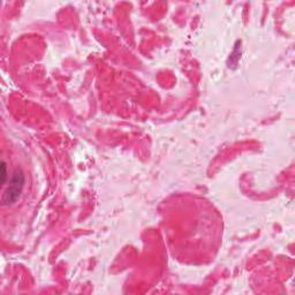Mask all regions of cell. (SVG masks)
<instances>
[{"label": "cell", "instance_id": "obj_1", "mask_svg": "<svg viewBox=\"0 0 295 295\" xmlns=\"http://www.w3.org/2000/svg\"><path fill=\"white\" fill-rule=\"evenodd\" d=\"M24 173L20 167L15 169L13 172L12 179L9 180V184L5 189V192L2 194L1 197V204L2 205H10L15 203L18 200V197L21 196L22 189L24 186Z\"/></svg>", "mask_w": 295, "mask_h": 295}, {"label": "cell", "instance_id": "obj_2", "mask_svg": "<svg viewBox=\"0 0 295 295\" xmlns=\"http://www.w3.org/2000/svg\"><path fill=\"white\" fill-rule=\"evenodd\" d=\"M7 180H8V174H7V166L6 163L1 162V165H0V182L1 185H6Z\"/></svg>", "mask_w": 295, "mask_h": 295}]
</instances>
